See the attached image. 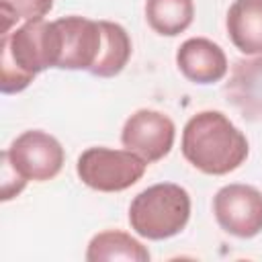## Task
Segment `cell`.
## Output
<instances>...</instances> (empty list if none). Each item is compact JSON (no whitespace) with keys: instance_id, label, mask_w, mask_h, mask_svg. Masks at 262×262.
I'll list each match as a JSON object with an SVG mask.
<instances>
[{"instance_id":"11","label":"cell","mask_w":262,"mask_h":262,"mask_svg":"<svg viewBox=\"0 0 262 262\" xmlns=\"http://www.w3.org/2000/svg\"><path fill=\"white\" fill-rule=\"evenodd\" d=\"M225 27L237 51L246 55L262 53V0H233Z\"/></svg>"},{"instance_id":"2","label":"cell","mask_w":262,"mask_h":262,"mask_svg":"<svg viewBox=\"0 0 262 262\" xmlns=\"http://www.w3.org/2000/svg\"><path fill=\"white\" fill-rule=\"evenodd\" d=\"M180 149L190 166L209 176L237 170L250 151L246 135L221 111L192 115L182 129Z\"/></svg>"},{"instance_id":"5","label":"cell","mask_w":262,"mask_h":262,"mask_svg":"<svg viewBox=\"0 0 262 262\" xmlns=\"http://www.w3.org/2000/svg\"><path fill=\"white\" fill-rule=\"evenodd\" d=\"M2 154L27 182H45L55 178L66 160L61 143L41 129L23 131Z\"/></svg>"},{"instance_id":"6","label":"cell","mask_w":262,"mask_h":262,"mask_svg":"<svg viewBox=\"0 0 262 262\" xmlns=\"http://www.w3.org/2000/svg\"><path fill=\"white\" fill-rule=\"evenodd\" d=\"M213 213L225 233L256 237L262 231V192L252 184H225L213 196Z\"/></svg>"},{"instance_id":"15","label":"cell","mask_w":262,"mask_h":262,"mask_svg":"<svg viewBox=\"0 0 262 262\" xmlns=\"http://www.w3.org/2000/svg\"><path fill=\"white\" fill-rule=\"evenodd\" d=\"M53 8V0H0V20L6 33L16 27L18 20L43 18Z\"/></svg>"},{"instance_id":"13","label":"cell","mask_w":262,"mask_h":262,"mask_svg":"<svg viewBox=\"0 0 262 262\" xmlns=\"http://www.w3.org/2000/svg\"><path fill=\"white\" fill-rule=\"evenodd\" d=\"M102 31V49L92 66L90 74L96 78H113L123 72L131 57V39L129 33L113 20H98Z\"/></svg>"},{"instance_id":"14","label":"cell","mask_w":262,"mask_h":262,"mask_svg":"<svg viewBox=\"0 0 262 262\" xmlns=\"http://www.w3.org/2000/svg\"><path fill=\"white\" fill-rule=\"evenodd\" d=\"M194 18L192 0H145V20L162 37L184 33Z\"/></svg>"},{"instance_id":"16","label":"cell","mask_w":262,"mask_h":262,"mask_svg":"<svg viewBox=\"0 0 262 262\" xmlns=\"http://www.w3.org/2000/svg\"><path fill=\"white\" fill-rule=\"evenodd\" d=\"M27 180L12 168L8 158L2 154V201H10L25 188Z\"/></svg>"},{"instance_id":"12","label":"cell","mask_w":262,"mask_h":262,"mask_svg":"<svg viewBox=\"0 0 262 262\" xmlns=\"http://www.w3.org/2000/svg\"><path fill=\"white\" fill-rule=\"evenodd\" d=\"M149 258H151L149 250L139 239L119 229H106L96 233L86 248L88 262H113V260L147 262Z\"/></svg>"},{"instance_id":"8","label":"cell","mask_w":262,"mask_h":262,"mask_svg":"<svg viewBox=\"0 0 262 262\" xmlns=\"http://www.w3.org/2000/svg\"><path fill=\"white\" fill-rule=\"evenodd\" d=\"M61 39L59 70H84L90 72L102 49L100 23L86 16H61L55 20Z\"/></svg>"},{"instance_id":"3","label":"cell","mask_w":262,"mask_h":262,"mask_svg":"<svg viewBox=\"0 0 262 262\" xmlns=\"http://www.w3.org/2000/svg\"><path fill=\"white\" fill-rule=\"evenodd\" d=\"M190 219V194L174 182L151 184L129 205L131 229L151 242L178 235Z\"/></svg>"},{"instance_id":"10","label":"cell","mask_w":262,"mask_h":262,"mask_svg":"<svg viewBox=\"0 0 262 262\" xmlns=\"http://www.w3.org/2000/svg\"><path fill=\"white\" fill-rule=\"evenodd\" d=\"M180 74L194 84H215L227 74L225 51L207 37H190L176 51Z\"/></svg>"},{"instance_id":"9","label":"cell","mask_w":262,"mask_h":262,"mask_svg":"<svg viewBox=\"0 0 262 262\" xmlns=\"http://www.w3.org/2000/svg\"><path fill=\"white\" fill-rule=\"evenodd\" d=\"M223 94L242 119L262 121V53L233 63Z\"/></svg>"},{"instance_id":"1","label":"cell","mask_w":262,"mask_h":262,"mask_svg":"<svg viewBox=\"0 0 262 262\" xmlns=\"http://www.w3.org/2000/svg\"><path fill=\"white\" fill-rule=\"evenodd\" d=\"M61 39L55 20H23L6 33H0V90L2 94L23 92L37 74L57 68Z\"/></svg>"},{"instance_id":"4","label":"cell","mask_w":262,"mask_h":262,"mask_svg":"<svg viewBox=\"0 0 262 262\" xmlns=\"http://www.w3.org/2000/svg\"><path fill=\"white\" fill-rule=\"evenodd\" d=\"M147 162L129 149L88 147L76 162L78 178L98 192H121L145 174Z\"/></svg>"},{"instance_id":"7","label":"cell","mask_w":262,"mask_h":262,"mask_svg":"<svg viewBox=\"0 0 262 262\" xmlns=\"http://www.w3.org/2000/svg\"><path fill=\"white\" fill-rule=\"evenodd\" d=\"M176 127L172 119L154 108L135 111L123 125L121 143L125 149L137 154L147 164L166 158L174 145Z\"/></svg>"}]
</instances>
